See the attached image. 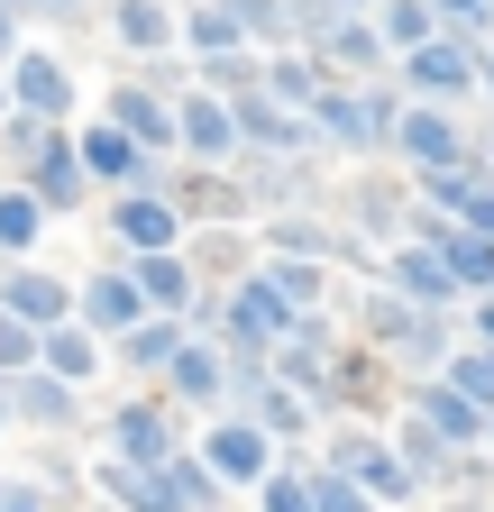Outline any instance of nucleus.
I'll use <instances>...</instances> for the list:
<instances>
[{"mask_svg":"<svg viewBox=\"0 0 494 512\" xmlns=\"http://www.w3.org/2000/svg\"><path fill=\"white\" fill-rule=\"evenodd\" d=\"M312 512H376V503H366L339 467H312Z\"/></svg>","mask_w":494,"mask_h":512,"instance_id":"ea45409f","label":"nucleus"},{"mask_svg":"<svg viewBox=\"0 0 494 512\" xmlns=\"http://www.w3.org/2000/svg\"><path fill=\"white\" fill-rule=\"evenodd\" d=\"M183 348H193V330H183V320H138V330L119 339L110 357L129 366V375L147 384V394H165V375H174V357H183Z\"/></svg>","mask_w":494,"mask_h":512,"instance_id":"5701e85b","label":"nucleus"},{"mask_svg":"<svg viewBox=\"0 0 494 512\" xmlns=\"http://www.w3.org/2000/svg\"><path fill=\"white\" fill-rule=\"evenodd\" d=\"M394 119H403V83H330L312 101V138L339 156H394Z\"/></svg>","mask_w":494,"mask_h":512,"instance_id":"f257e3e1","label":"nucleus"},{"mask_svg":"<svg viewBox=\"0 0 494 512\" xmlns=\"http://www.w3.org/2000/svg\"><path fill=\"white\" fill-rule=\"evenodd\" d=\"M403 412H412V421H421L430 439H449V448H458V458H476V448H485V430H494V421H485V412H476V403L458 394V384H449V375H421Z\"/></svg>","mask_w":494,"mask_h":512,"instance_id":"a211bd4d","label":"nucleus"},{"mask_svg":"<svg viewBox=\"0 0 494 512\" xmlns=\"http://www.w3.org/2000/svg\"><path fill=\"white\" fill-rule=\"evenodd\" d=\"M440 37H467V46H494V0H430Z\"/></svg>","mask_w":494,"mask_h":512,"instance_id":"e433bc0d","label":"nucleus"},{"mask_svg":"<svg viewBox=\"0 0 494 512\" xmlns=\"http://www.w3.org/2000/svg\"><path fill=\"white\" fill-rule=\"evenodd\" d=\"M101 119H110V128H129V138H138L156 165H183V156H174V101H165V92H147L138 74H119V83L101 92Z\"/></svg>","mask_w":494,"mask_h":512,"instance_id":"f3484780","label":"nucleus"},{"mask_svg":"<svg viewBox=\"0 0 494 512\" xmlns=\"http://www.w3.org/2000/svg\"><path fill=\"white\" fill-rule=\"evenodd\" d=\"M476 92L494 101V46H476Z\"/></svg>","mask_w":494,"mask_h":512,"instance_id":"de8ad7c7","label":"nucleus"},{"mask_svg":"<svg viewBox=\"0 0 494 512\" xmlns=\"http://www.w3.org/2000/svg\"><path fill=\"white\" fill-rule=\"evenodd\" d=\"M302 55H321L330 83H394V46H385L376 19H330V37L302 46Z\"/></svg>","mask_w":494,"mask_h":512,"instance_id":"2eb2a0df","label":"nucleus"},{"mask_svg":"<svg viewBox=\"0 0 494 512\" xmlns=\"http://www.w3.org/2000/svg\"><path fill=\"white\" fill-rule=\"evenodd\" d=\"M0 311L28 320V330L46 339V330H65V320H74V284L46 275V266H10V275H0Z\"/></svg>","mask_w":494,"mask_h":512,"instance_id":"4be33fe9","label":"nucleus"},{"mask_svg":"<svg viewBox=\"0 0 494 512\" xmlns=\"http://www.w3.org/2000/svg\"><path fill=\"white\" fill-rule=\"evenodd\" d=\"M220 10L238 19V37L257 46V55H284L293 46V0H220Z\"/></svg>","mask_w":494,"mask_h":512,"instance_id":"72a5a7b5","label":"nucleus"},{"mask_svg":"<svg viewBox=\"0 0 494 512\" xmlns=\"http://www.w3.org/2000/svg\"><path fill=\"white\" fill-rule=\"evenodd\" d=\"M37 357H46V339L28 330V320H10V311H0V375L19 384V375H37Z\"/></svg>","mask_w":494,"mask_h":512,"instance_id":"58836bf2","label":"nucleus"},{"mask_svg":"<svg viewBox=\"0 0 494 512\" xmlns=\"http://www.w3.org/2000/svg\"><path fill=\"white\" fill-rule=\"evenodd\" d=\"M385 293L394 302H412V311H430V320H449L467 293H458V275H449V256L440 247H421V238H403V247H385Z\"/></svg>","mask_w":494,"mask_h":512,"instance_id":"9b49d317","label":"nucleus"},{"mask_svg":"<svg viewBox=\"0 0 494 512\" xmlns=\"http://www.w3.org/2000/svg\"><path fill=\"white\" fill-rule=\"evenodd\" d=\"M74 320H83L101 348H119V339H129L138 320H156V311H147V293H138L129 266H101V275H74Z\"/></svg>","mask_w":494,"mask_h":512,"instance_id":"f8f14e48","label":"nucleus"},{"mask_svg":"<svg viewBox=\"0 0 494 512\" xmlns=\"http://www.w3.org/2000/svg\"><path fill=\"white\" fill-rule=\"evenodd\" d=\"M10 119H19V110H10V64H0V128H10Z\"/></svg>","mask_w":494,"mask_h":512,"instance_id":"3c124183","label":"nucleus"},{"mask_svg":"<svg viewBox=\"0 0 494 512\" xmlns=\"http://www.w3.org/2000/svg\"><path fill=\"white\" fill-rule=\"evenodd\" d=\"M110 37H119V55L165 64V55H183V10L174 0H110Z\"/></svg>","mask_w":494,"mask_h":512,"instance_id":"412c9836","label":"nucleus"},{"mask_svg":"<svg viewBox=\"0 0 494 512\" xmlns=\"http://www.w3.org/2000/svg\"><path fill=\"white\" fill-rule=\"evenodd\" d=\"M0 10H10V19H37V0H0Z\"/></svg>","mask_w":494,"mask_h":512,"instance_id":"603ef678","label":"nucleus"},{"mask_svg":"<svg viewBox=\"0 0 494 512\" xmlns=\"http://www.w3.org/2000/svg\"><path fill=\"white\" fill-rule=\"evenodd\" d=\"M330 19H376V0H330Z\"/></svg>","mask_w":494,"mask_h":512,"instance_id":"09e8293b","label":"nucleus"},{"mask_svg":"<svg viewBox=\"0 0 494 512\" xmlns=\"http://www.w3.org/2000/svg\"><path fill=\"white\" fill-rule=\"evenodd\" d=\"M394 83H403V101L458 110V101H476V46H467V37H430L421 55L394 64Z\"/></svg>","mask_w":494,"mask_h":512,"instance_id":"1a4fd4ad","label":"nucleus"},{"mask_svg":"<svg viewBox=\"0 0 494 512\" xmlns=\"http://www.w3.org/2000/svg\"><path fill=\"white\" fill-rule=\"evenodd\" d=\"M376 28H385L394 64H403V55H421L430 37H440V19H430V0H376Z\"/></svg>","mask_w":494,"mask_h":512,"instance_id":"f704fd0d","label":"nucleus"},{"mask_svg":"<svg viewBox=\"0 0 494 512\" xmlns=\"http://www.w3.org/2000/svg\"><path fill=\"white\" fill-rule=\"evenodd\" d=\"M101 357H110V348L83 330V320H65V330H46V357H37V366H46L55 384H74V394H83V384L101 375Z\"/></svg>","mask_w":494,"mask_h":512,"instance_id":"7c9ffc66","label":"nucleus"},{"mask_svg":"<svg viewBox=\"0 0 494 512\" xmlns=\"http://www.w3.org/2000/svg\"><path fill=\"white\" fill-rule=\"evenodd\" d=\"M440 375H449L458 394H467V403H476V412L494 421V348H458V357H449Z\"/></svg>","mask_w":494,"mask_h":512,"instance_id":"c9c22d12","label":"nucleus"},{"mask_svg":"<svg viewBox=\"0 0 494 512\" xmlns=\"http://www.w3.org/2000/svg\"><path fill=\"white\" fill-rule=\"evenodd\" d=\"M220 512H238V503H220Z\"/></svg>","mask_w":494,"mask_h":512,"instance_id":"864d4df0","label":"nucleus"},{"mask_svg":"<svg viewBox=\"0 0 494 512\" xmlns=\"http://www.w3.org/2000/svg\"><path fill=\"white\" fill-rule=\"evenodd\" d=\"M183 448H193V439H183V412H174L165 394H129V403H110V412H101V458L138 467V476L174 467Z\"/></svg>","mask_w":494,"mask_h":512,"instance_id":"7ed1b4c3","label":"nucleus"},{"mask_svg":"<svg viewBox=\"0 0 494 512\" xmlns=\"http://www.w3.org/2000/svg\"><path fill=\"white\" fill-rule=\"evenodd\" d=\"M394 165L421 183V174H449V165H476V138L458 110H430V101H403L394 119Z\"/></svg>","mask_w":494,"mask_h":512,"instance_id":"423d86ee","label":"nucleus"},{"mask_svg":"<svg viewBox=\"0 0 494 512\" xmlns=\"http://www.w3.org/2000/svg\"><path fill=\"white\" fill-rule=\"evenodd\" d=\"M321 92H330L321 55H302V46L266 55V101H284V110H302V119H312V101H321Z\"/></svg>","mask_w":494,"mask_h":512,"instance_id":"cd10ccee","label":"nucleus"},{"mask_svg":"<svg viewBox=\"0 0 494 512\" xmlns=\"http://www.w3.org/2000/svg\"><path fill=\"white\" fill-rule=\"evenodd\" d=\"M357 330H366V348H376V357H403V366H421V375H440V366H449V357L467 348V339L449 330V320H430V311L394 302L385 284L357 302Z\"/></svg>","mask_w":494,"mask_h":512,"instance_id":"f03ea898","label":"nucleus"},{"mask_svg":"<svg viewBox=\"0 0 494 512\" xmlns=\"http://www.w3.org/2000/svg\"><path fill=\"white\" fill-rule=\"evenodd\" d=\"M257 275L284 293V311H293V320L330 311V266H302V256H257Z\"/></svg>","mask_w":494,"mask_h":512,"instance_id":"c85d7f7f","label":"nucleus"},{"mask_svg":"<svg viewBox=\"0 0 494 512\" xmlns=\"http://www.w3.org/2000/svg\"><path fill=\"white\" fill-rule=\"evenodd\" d=\"M229 174L247 183V211H275V202H302V192H312V165H275V156H238Z\"/></svg>","mask_w":494,"mask_h":512,"instance_id":"2f4dec72","label":"nucleus"},{"mask_svg":"<svg viewBox=\"0 0 494 512\" xmlns=\"http://www.w3.org/2000/svg\"><path fill=\"white\" fill-rule=\"evenodd\" d=\"M37 238H46V202L28 183H0V266H37Z\"/></svg>","mask_w":494,"mask_h":512,"instance_id":"a878e982","label":"nucleus"},{"mask_svg":"<svg viewBox=\"0 0 494 512\" xmlns=\"http://www.w3.org/2000/svg\"><path fill=\"white\" fill-rule=\"evenodd\" d=\"M10 183H28V192H37L46 220H55V211H83V202H92V174H83V156H74V128H46L37 156H28Z\"/></svg>","mask_w":494,"mask_h":512,"instance_id":"4468645a","label":"nucleus"},{"mask_svg":"<svg viewBox=\"0 0 494 512\" xmlns=\"http://www.w3.org/2000/svg\"><path fill=\"white\" fill-rule=\"evenodd\" d=\"M101 238L119 256H174L183 238V211H174V192H119V202H101Z\"/></svg>","mask_w":494,"mask_h":512,"instance_id":"6e6552de","label":"nucleus"},{"mask_svg":"<svg viewBox=\"0 0 494 512\" xmlns=\"http://www.w3.org/2000/svg\"><path fill=\"white\" fill-rule=\"evenodd\" d=\"M183 55H193V64H220V55H257V46L238 37V19L220 10V0H193V10H183Z\"/></svg>","mask_w":494,"mask_h":512,"instance_id":"c756f323","label":"nucleus"},{"mask_svg":"<svg viewBox=\"0 0 494 512\" xmlns=\"http://www.w3.org/2000/svg\"><path fill=\"white\" fill-rule=\"evenodd\" d=\"M458 229L494 238V174H476V192H467V211H458Z\"/></svg>","mask_w":494,"mask_h":512,"instance_id":"79ce46f5","label":"nucleus"},{"mask_svg":"<svg viewBox=\"0 0 494 512\" xmlns=\"http://www.w3.org/2000/svg\"><path fill=\"white\" fill-rule=\"evenodd\" d=\"M0 512H55V494L37 476H19V485H0Z\"/></svg>","mask_w":494,"mask_h":512,"instance_id":"37998d69","label":"nucleus"},{"mask_svg":"<svg viewBox=\"0 0 494 512\" xmlns=\"http://www.w3.org/2000/svg\"><path fill=\"white\" fill-rule=\"evenodd\" d=\"M193 458L220 476V494L238 503V494H257L275 467H284V448L257 430V421H247V412H220V421H202V439H193Z\"/></svg>","mask_w":494,"mask_h":512,"instance_id":"20e7f679","label":"nucleus"},{"mask_svg":"<svg viewBox=\"0 0 494 512\" xmlns=\"http://www.w3.org/2000/svg\"><path fill=\"white\" fill-rule=\"evenodd\" d=\"M348 220H357L366 238H385V247L412 238V211H403V192H394V183H357V192H348Z\"/></svg>","mask_w":494,"mask_h":512,"instance_id":"473e14b6","label":"nucleus"},{"mask_svg":"<svg viewBox=\"0 0 494 512\" xmlns=\"http://www.w3.org/2000/svg\"><path fill=\"white\" fill-rule=\"evenodd\" d=\"M238 110V138H247V156H275V165H312V119L302 110H284V101H266V92H247V101H229Z\"/></svg>","mask_w":494,"mask_h":512,"instance_id":"dca6fc26","label":"nucleus"},{"mask_svg":"<svg viewBox=\"0 0 494 512\" xmlns=\"http://www.w3.org/2000/svg\"><path fill=\"white\" fill-rule=\"evenodd\" d=\"M467 348H494V293L467 302Z\"/></svg>","mask_w":494,"mask_h":512,"instance_id":"c03bdc74","label":"nucleus"},{"mask_svg":"<svg viewBox=\"0 0 494 512\" xmlns=\"http://www.w3.org/2000/svg\"><path fill=\"white\" fill-rule=\"evenodd\" d=\"M138 485H147L138 467H119V458H101V448H92V494H110L119 512H129V503H138Z\"/></svg>","mask_w":494,"mask_h":512,"instance_id":"a19ab883","label":"nucleus"},{"mask_svg":"<svg viewBox=\"0 0 494 512\" xmlns=\"http://www.w3.org/2000/svg\"><path fill=\"white\" fill-rule=\"evenodd\" d=\"M266 256H302V266H339V256H357V238H348V229H330L321 211H284V220H266Z\"/></svg>","mask_w":494,"mask_h":512,"instance_id":"b1692460","label":"nucleus"},{"mask_svg":"<svg viewBox=\"0 0 494 512\" xmlns=\"http://www.w3.org/2000/svg\"><path fill=\"white\" fill-rule=\"evenodd\" d=\"M321 467H339L376 512H403L421 485H412V467L394 458V439H376V430H330V448H321Z\"/></svg>","mask_w":494,"mask_h":512,"instance_id":"39448f33","label":"nucleus"},{"mask_svg":"<svg viewBox=\"0 0 494 512\" xmlns=\"http://www.w3.org/2000/svg\"><path fill=\"white\" fill-rule=\"evenodd\" d=\"M74 64L65 55H46V46H19L10 55V110L37 119V128H74Z\"/></svg>","mask_w":494,"mask_h":512,"instance_id":"9d476101","label":"nucleus"},{"mask_svg":"<svg viewBox=\"0 0 494 512\" xmlns=\"http://www.w3.org/2000/svg\"><path fill=\"white\" fill-rule=\"evenodd\" d=\"M101 0H37V19H92Z\"/></svg>","mask_w":494,"mask_h":512,"instance_id":"a18cd8bd","label":"nucleus"},{"mask_svg":"<svg viewBox=\"0 0 494 512\" xmlns=\"http://www.w3.org/2000/svg\"><path fill=\"white\" fill-rule=\"evenodd\" d=\"M247 421H257V430H266V439L284 448V458H293V448H302V439H312V430H321V412H312V403H302V394H293V384H266V394H257V403H247Z\"/></svg>","mask_w":494,"mask_h":512,"instance_id":"bb28decb","label":"nucleus"},{"mask_svg":"<svg viewBox=\"0 0 494 512\" xmlns=\"http://www.w3.org/2000/svg\"><path fill=\"white\" fill-rule=\"evenodd\" d=\"M284 330H293V311H284V293L266 284V275H238L229 284V302H220V348H284Z\"/></svg>","mask_w":494,"mask_h":512,"instance_id":"ddd939ff","label":"nucleus"},{"mask_svg":"<svg viewBox=\"0 0 494 512\" xmlns=\"http://www.w3.org/2000/svg\"><path fill=\"white\" fill-rule=\"evenodd\" d=\"M19 46H28V19H10V10H0V64H10Z\"/></svg>","mask_w":494,"mask_h":512,"instance_id":"49530a36","label":"nucleus"},{"mask_svg":"<svg viewBox=\"0 0 494 512\" xmlns=\"http://www.w3.org/2000/svg\"><path fill=\"white\" fill-rule=\"evenodd\" d=\"M257 512H312V467H302V458H284V467L257 485Z\"/></svg>","mask_w":494,"mask_h":512,"instance_id":"4c0bfd02","label":"nucleus"},{"mask_svg":"<svg viewBox=\"0 0 494 512\" xmlns=\"http://www.w3.org/2000/svg\"><path fill=\"white\" fill-rule=\"evenodd\" d=\"M10 394H19V430H37V439H65V430H83V394H74V384H55L46 366H37V375H19Z\"/></svg>","mask_w":494,"mask_h":512,"instance_id":"393cba45","label":"nucleus"},{"mask_svg":"<svg viewBox=\"0 0 494 512\" xmlns=\"http://www.w3.org/2000/svg\"><path fill=\"white\" fill-rule=\"evenodd\" d=\"M19 421V394H10V375H0V430H10Z\"/></svg>","mask_w":494,"mask_h":512,"instance_id":"8fccbe9b","label":"nucleus"},{"mask_svg":"<svg viewBox=\"0 0 494 512\" xmlns=\"http://www.w3.org/2000/svg\"><path fill=\"white\" fill-rule=\"evenodd\" d=\"M165 403H174V412H202V421H220V412H229V357H220V339H193V348L174 357Z\"/></svg>","mask_w":494,"mask_h":512,"instance_id":"aec40b11","label":"nucleus"},{"mask_svg":"<svg viewBox=\"0 0 494 512\" xmlns=\"http://www.w3.org/2000/svg\"><path fill=\"white\" fill-rule=\"evenodd\" d=\"M174 156H183V165H202V174H229V165L247 156L238 110H229L220 92H202V83H193V92L174 101Z\"/></svg>","mask_w":494,"mask_h":512,"instance_id":"0eeeda50","label":"nucleus"},{"mask_svg":"<svg viewBox=\"0 0 494 512\" xmlns=\"http://www.w3.org/2000/svg\"><path fill=\"white\" fill-rule=\"evenodd\" d=\"M174 211H183V229H247V183L238 174H202V165H174Z\"/></svg>","mask_w":494,"mask_h":512,"instance_id":"6ab92c4d","label":"nucleus"}]
</instances>
